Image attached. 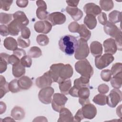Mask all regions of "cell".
I'll list each match as a JSON object with an SVG mask.
<instances>
[{"mask_svg":"<svg viewBox=\"0 0 122 122\" xmlns=\"http://www.w3.org/2000/svg\"><path fill=\"white\" fill-rule=\"evenodd\" d=\"M49 72L53 81L60 83L71 78L73 73V70L70 64L59 63L51 65Z\"/></svg>","mask_w":122,"mask_h":122,"instance_id":"cell-1","label":"cell"},{"mask_svg":"<svg viewBox=\"0 0 122 122\" xmlns=\"http://www.w3.org/2000/svg\"><path fill=\"white\" fill-rule=\"evenodd\" d=\"M78 40L76 38L70 35H65L61 38L59 41L60 49L66 55H73L77 48Z\"/></svg>","mask_w":122,"mask_h":122,"instance_id":"cell-2","label":"cell"},{"mask_svg":"<svg viewBox=\"0 0 122 122\" xmlns=\"http://www.w3.org/2000/svg\"><path fill=\"white\" fill-rule=\"evenodd\" d=\"M76 71L81 76L90 79L93 74V69L90 63L87 59L80 60L75 64Z\"/></svg>","mask_w":122,"mask_h":122,"instance_id":"cell-3","label":"cell"},{"mask_svg":"<svg viewBox=\"0 0 122 122\" xmlns=\"http://www.w3.org/2000/svg\"><path fill=\"white\" fill-rule=\"evenodd\" d=\"M90 50L86 41L83 39L78 40V45L75 51L74 57L76 60L85 59L89 54Z\"/></svg>","mask_w":122,"mask_h":122,"instance_id":"cell-4","label":"cell"},{"mask_svg":"<svg viewBox=\"0 0 122 122\" xmlns=\"http://www.w3.org/2000/svg\"><path fill=\"white\" fill-rule=\"evenodd\" d=\"M68 98L63 94L56 93L53 96L51 101V106L54 111L60 112V110L64 107Z\"/></svg>","mask_w":122,"mask_h":122,"instance_id":"cell-5","label":"cell"},{"mask_svg":"<svg viewBox=\"0 0 122 122\" xmlns=\"http://www.w3.org/2000/svg\"><path fill=\"white\" fill-rule=\"evenodd\" d=\"M114 60V58L112 54L105 53L103 55L95 57V65L97 69L101 70L108 66Z\"/></svg>","mask_w":122,"mask_h":122,"instance_id":"cell-6","label":"cell"},{"mask_svg":"<svg viewBox=\"0 0 122 122\" xmlns=\"http://www.w3.org/2000/svg\"><path fill=\"white\" fill-rule=\"evenodd\" d=\"M122 101V92L117 89H113L106 98V103L111 107L114 108Z\"/></svg>","mask_w":122,"mask_h":122,"instance_id":"cell-7","label":"cell"},{"mask_svg":"<svg viewBox=\"0 0 122 122\" xmlns=\"http://www.w3.org/2000/svg\"><path fill=\"white\" fill-rule=\"evenodd\" d=\"M54 92L53 88L51 86L42 88L38 94L39 100L43 104H50L51 102L52 96Z\"/></svg>","mask_w":122,"mask_h":122,"instance_id":"cell-8","label":"cell"},{"mask_svg":"<svg viewBox=\"0 0 122 122\" xmlns=\"http://www.w3.org/2000/svg\"><path fill=\"white\" fill-rule=\"evenodd\" d=\"M104 32L112 38L116 39L118 37L122 36V33L116 25L114 24L109 21H107L104 27Z\"/></svg>","mask_w":122,"mask_h":122,"instance_id":"cell-9","label":"cell"},{"mask_svg":"<svg viewBox=\"0 0 122 122\" xmlns=\"http://www.w3.org/2000/svg\"><path fill=\"white\" fill-rule=\"evenodd\" d=\"M48 20L52 26L63 24L66 20V16L61 12H54L48 15Z\"/></svg>","mask_w":122,"mask_h":122,"instance_id":"cell-10","label":"cell"},{"mask_svg":"<svg viewBox=\"0 0 122 122\" xmlns=\"http://www.w3.org/2000/svg\"><path fill=\"white\" fill-rule=\"evenodd\" d=\"M53 80L48 71L45 72L42 76L37 78L35 81V84L38 88L42 89L50 86Z\"/></svg>","mask_w":122,"mask_h":122,"instance_id":"cell-11","label":"cell"},{"mask_svg":"<svg viewBox=\"0 0 122 122\" xmlns=\"http://www.w3.org/2000/svg\"><path fill=\"white\" fill-rule=\"evenodd\" d=\"M81 110L83 117L85 119H92L95 117L97 114V109L96 107L90 103L82 106Z\"/></svg>","mask_w":122,"mask_h":122,"instance_id":"cell-12","label":"cell"},{"mask_svg":"<svg viewBox=\"0 0 122 122\" xmlns=\"http://www.w3.org/2000/svg\"><path fill=\"white\" fill-rule=\"evenodd\" d=\"M34 29L37 32L47 34L51 30L52 25L47 20H40L34 24Z\"/></svg>","mask_w":122,"mask_h":122,"instance_id":"cell-13","label":"cell"},{"mask_svg":"<svg viewBox=\"0 0 122 122\" xmlns=\"http://www.w3.org/2000/svg\"><path fill=\"white\" fill-rule=\"evenodd\" d=\"M36 4L38 8L36 10L37 17L41 20H44L48 18V12L46 10L47 5L44 0H39L36 1Z\"/></svg>","mask_w":122,"mask_h":122,"instance_id":"cell-14","label":"cell"},{"mask_svg":"<svg viewBox=\"0 0 122 122\" xmlns=\"http://www.w3.org/2000/svg\"><path fill=\"white\" fill-rule=\"evenodd\" d=\"M90 94V90L87 87H82L79 89L78 92V97H79V102L81 106H83L87 103H90L89 99Z\"/></svg>","mask_w":122,"mask_h":122,"instance_id":"cell-15","label":"cell"},{"mask_svg":"<svg viewBox=\"0 0 122 122\" xmlns=\"http://www.w3.org/2000/svg\"><path fill=\"white\" fill-rule=\"evenodd\" d=\"M103 45L105 53L113 55L116 53L117 48L114 39L109 38L105 40L103 42Z\"/></svg>","mask_w":122,"mask_h":122,"instance_id":"cell-16","label":"cell"},{"mask_svg":"<svg viewBox=\"0 0 122 122\" xmlns=\"http://www.w3.org/2000/svg\"><path fill=\"white\" fill-rule=\"evenodd\" d=\"M83 10L86 14L92 15L96 17L102 12L101 8L94 3H86L83 7Z\"/></svg>","mask_w":122,"mask_h":122,"instance_id":"cell-17","label":"cell"},{"mask_svg":"<svg viewBox=\"0 0 122 122\" xmlns=\"http://www.w3.org/2000/svg\"><path fill=\"white\" fill-rule=\"evenodd\" d=\"M13 20H14L20 26L23 28L28 25L29 20L25 13L21 11H17L13 14Z\"/></svg>","mask_w":122,"mask_h":122,"instance_id":"cell-18","label":"cell"},{"mask_svg":"<svg viewBox=\"0 0 122 122\" xmlns=\"http://www.w3.org/2000/svg\"><path fill=\"white\" fill-rule=\"evenodd\" d=\"M59 118L58 120L59 122H73L74 117L71 112L66 108H62L60 111Z\"/></svg>","mask_w":122,"mask_h":122,"instance_id":"cell-19","label":"cell"},{"mask_svg":"<svg viewBox=\"0 0 122 122\" xmlns=\"http://www.w3.org/2000/svg\"><path fill=\"white\" fill-rule=\"evenodd\" d=\"M65 10L75 21L79 20L83 16L82 11L77 7H71L68 6L66 8Z\"/></svg>","mask_w":122,"mask_h":122,"instance_id":"cell-20","label":"cell"},{"mask_svg":"<svg viewBox=\"0 0 122 122\" xmlns=\"http://www.w3.org/2000/svg\"><path fill=\"white\" fill-rule=\"evenodd\" d=\"M92 54L94 57L101 56L102 53V45L98 41H92L90 46Z\"/></svg>","mask_w":122,"mask_h":122,"instance_id":"cell-21","label":"cell"},{"mask_svg":"<svg viewBox=\"0 0 122 122\" xmlns=\"http://www.w3.org/2000/svg\"><path fill=\"white\" fill-rule=\"evenodd\" d=\"M25 112L23 108L20 106H15L11 111L10 115L15 120H21L25 117Z\"/></svg>","mask_w":122,"mask_h":122,"instance_id":"cell-22","label":"cell"},{"mask_svg":"<svg viewBox=\"0 0 122 122\" xmlns=\"http://www.w3.org/2000/svg\"><path fill=\"white\" fill-rule=\"evenodd\" d=\"M18 42L16 40L11 37L6 38L3 41L4 47L9 50L14 51L18 49Z\"/></svg>","mask_w":122,"mask_h":122,"instance_id":"cell-23","label":"cell"},{"mask_svg":"<svg viewBox=\"0 0 122 122\" xmlns=\"http://www.w3.org/2000/svg\"><path fill=\"white\" fill-rule=\"evenodd\" d=\"M33 82L30 78L27 76H23L18 80V84L21 90H28L32 85Z\"/></svg>","mask_w":122,"mask_h":122,"instance_id":"cell-24","label":"cell"},{"mask_svg":"<svg viewBox=\"0 0 122 122\" xmlns=\"http://www.w3.org/2000/svg\"><path fill=\"white\" fill-rule=\"evenodd\" d=\"M9 33L12 36H17L22 28L14 20H12L8 25Z\"/></svg>","mask_w":122,"mask_h":122,"instance_id":"cell-25","label":"cell"},{"mask_svg":"<svg viewBox=\"0 0 122 122\" xmlns=\"http://www.w3.org/2000/svg\"><path fill=\"white\" fill-rule=\"evenodd\" d=\"M25 67L21 65L20 62L12 65V74L16 78L23 76L25 74Z\"/></svg>","mask_w":122,"mask_h":122,"instance_id":"cell-26","label":"cell"},{"mask_svg":"<svg viewBox=\"0 0 122 122\" xmlns=\"http://www.w3.org/2000/svg\"><path fill=\"white\" fill-rule=\"evenodd\" d=\"M83 22L90 30L94 29L97 25V20L96 17L92 15L87 14L84 19Z\"/></svg>","mask_w":122,"mask_h":122,"instance_id":"cell-27","label":"cell"},{"mask_svg":"<svg viewBox=\"0 0 122 122\" xmlns=\"http://www.w3.org/2000/svg\"><path fill=\"white\" fill-rule=\"evenodd\" d=\"M90 79L81 76V77L76 79L74 81V86L78 90L82 87L90 86Z\"/></svg>","mask_w":122,"mask_h":122,"instance_id":"cell-28","label":"cell"},{"mask_svg":"<svg viewBox=\"0 0 122 122\" xmlns=\"http://www.w3.org/2000/svg\"><path fill=\"white\" fill-rule=\"evenodd\" d=\"M59 83V89L61 92L64 94H68L71 87V80L67 79L64 80Z\"/></svg>","mask_w":122,"mask_h":122,"instance_id":"cell-29","label":"cell"},{"mask_svg":"<svg viewBox=\"0 0 122 122\" xmlns=\"http://www.w3.org/2000/svg\"><path fill=\"white\" fill-rule=\"evenodd\" d=\"M78 33L79 34V36L81 39L86 41L89 40L91 36V32L87 29L86 26L83 24L80 25Z\"/></svg>","mask_w":122,"mask_h":122,"instance_id":"cell-30","label":"cell"},{"mask_svg":"<svg viewBox=\"0 0 122 122\" xmlns=\"http://www.w3.org/2000/svg\"><path fill=\"white\" fill-rule=\"evenodd\" d=\"M9 83L6 81L4 77L0 76V98H2L6 93L9 92Z\"/></svg>","mask_w":122,"mask_h":122,"instance_id":"cell-31","label":"cell"},{"mask_svg":"<svg viewBox=\"0 0 122 122\" xmlns=\"http://www.w3.org/2000/svg\"><path fill=\"white\" fill-rule=\"evenodd\" d=\"M108 18L110 22L115 24L121 21L122 19V13L120 11L114 10L109 14Z\"/></svg>","mask_w":122,"mask_h":122,"instance_id":"cell-32","label":"cell"},{"mask_svg":"<svg viewBox=\"0 0 122 122\" xmlns=\"http://www.w3.org/2000/svg\"><path fill=\"white\" fill-rule=\"evenodd\" d=\"M10 55L6 53H0V73H2L7 68V65L8 63V58Z\"/></svg>","mask_w":122,"mask_h":122,"instance_id":"cell-33","label":"cell"},{"mask_svg":"<svg viewBox=\"0 0 122 122\" xmlns=\"http://www.w3.org/2000/svg\"><path fill=\"white\" fill-rule=\"evenodd\" d=\"M111 84L114 89L121 88L122 84V73L113 76L111 79Z\"/></svg>","mask_w":122,"mask_h":122,"instance_id":"cell-34","label":"cell"},{"mask_svg":"<svg viewBox=\"0 0 122 122\" xmlns=\"http://www.w3.org/2000/svg\"><path fill=\"white\" fill-rule=\"evenodd\" d=\"M28 55L33 58H37L42 55V51L40 48L37 46L31 47L28 52Z\"/></svg>","mask_w":122,"mask_h":122,"instance_id":"cell-35","label":"cell"},{"mask_svg":"<svg viewBox=\"0 0 122 122\" xmlns=\"http://www.w3.org/2000/svg\"><path fill=\"white\" fill-rule=\"evenodd\" d=\"M100 5L101 9L107 11L112 10L114 6L113 1L109 0H100Z\"/></svg>","mask_w":122,"mask_h":122,"instance_id":"cell-36","label":"cell"},{"mask_svg":"<svg viewBox=\"0 0 122 122\" xmlns=\"http://www.w3.org/2000/svg\"><path fill=\"white\" fill-rule=\"evenodd\" d=\"M107 96L103 94H98L92 99V101L96 104L103 106L106 104Z\"/></svg>","mask_w":122,"mask_h":122,"instance_id":"cell-37","label":"cell"},{"mask_svg":"<svg viewBox=\"0 0 122 122\" xmlns=\"http://www.w3.org/2000/svg\"><path fill=\"white\" fill-rule=\"evenodd\" d=\"M8 87L9 91L12 93H17L21 90L18 84V80L17 79H13L10 81L9 83Z\"/></svg>","mask_w":122,"mask_h":122,"instance_id":"cell-38","label":"cell"},{"mask_svg":"<svg viewBox=\"0 0 122 122\" xmlns=\"http://www.w3.org/2000/svg\"><path fill=\"white\" fill-rule=\"evenodd\" d=\"M13 14L1 12L0 13V22L1 24H7L10 23L12 20Z\"/></svg>","mask_w":122,"mask_h":122,"instance_id":"cell-39","label":"cell"},{"mask_svg":"<svg viewBox=\"0 0 122 122\" xmlns=\"http://www.w3.org/2000/svg\"><path fill=\"white\" fill-rule=\"evenodd\" d=\"M36 41L40 45L44 46L48 44L49 42V39L46 35L39 34L37 36Z\"/></svg>","mask_w":122,"mask_h":122,"instance_id":"cell-40","label":"cell"},{"mask_svg":"<svg viewBox=\"0 0 122 122\" xmlns=\"http://www.w3.org/2000/svg\"><path fill=\"white\" fill-rule=\"evenodd\" d=\"M111 71L113 76L120 73H122V63L121 62H117L113 64L112 67Z\"/></svg>","mask_w":122,"mask_h":122,"instance_id":"cell-41","label":"cell"},{"mask_svg":"<svg viewBox=\"0 0 122 122\" xmlns=\"http://www.w3.org/2000/svg\"><path fill=\"white\" fill-rule=\"evenodd\" d=\"M20 62L24 67L29 68L31 66V58L29 55H25L20 59Z\"/></svg>","mask_w":122,"mask_h":122,"instance_id":"cell-42","label":"cell"},{"mask_svg":"<svg viewBox=\"0 0 122 122\" xmlns=\"http://www.w3.org/2000/svg\"><path fill=\"white\" fill-rule=\"evenodd\" d=\"M112 72L111 70L105 69L101 71V77L102 80L108 82L110 81L112 78Z\"/></svg>","mask_w":122,"mask_h":122,"instance_id":"cell-43","label":"cell"},{"mask_svg":"<svg viewBox=\"0 0 122 122\" xmlns=\"http://www.w3.org/2000/svg\"><path fill=\"white\" fill-rule=\"evenodd\" d=\"M18 44L19 46L23 48L28 47L30 45V40L29 39H24L21 36H20L17 39Z\"/></svg>","mask_w":122,"mask_h":122,"instance_id":"cell-44","label":"cell"},{"mask_svg":"<svg viewBox=\"0 0 122 122\" xmlns=\"http://www.w3.org/2000/svg\"><path fill=\"white\" fill-rule=\"evenodd\" d=\"M13 2V0H0V8L4 10L8 11L9 10L11 5Z\"/></svg>","mask_w":122,"mask_h":122,"instance_id":"cell-45","label":"cell"},{"mask_svg":"<svg viewBox=\"0 0 122 122\" xmlns=\"http://www.w3.org/2000/svg\"><path fill=\"white\" fill-rule=\"evenodd\" d=\"M80 25L76 21H72L68 25L69 30L73 33L78 32Z\"/></svg>","mask_w":122,"mask_h":122,"instance_id":"cell-46","label":"cell"},{"mask_svg":"<svg viewBox=\"0 0 122 122\" xmlns=\"http://www.w3.org/2000/svg\"><path fill=\"white\" fill-rule=\"evenodd\" d=\"M30 33V30L27 27H23L21 30V37L24 39H29Z\"/></svg>","mask_w":122,"mask_h":122,"instance_id":"cell-47","label":"cell"},{"mask_svg":"<svg viewBox=\"0 0 122 122\" xmlns=\"http://www.w3.org/2000/svg\"><path fill=\"white\" fill-rule=\"evenodd\" d=\"M20 62V59L19 58L14 54L10 55L8 58V63L9 64H11L12 65L16 64Z\"/></svg>","mask_w":122,"mask_h":122,"instance_id":"cell-48","label":"cell"},{"mask_svg":"<svg viewBox=\"0 0 122 122\" xmlns=\"http://www.w3.org/2000/svg\"><path fill=\"white\" fill-rule=\"evenodd\" d=\"M98 20L99 22L102 25H105L107 22V17L105 13L101 12L98 16Z\"/></svg>","mask_w":122,"mask_h":122,"instance_id":"cell-49","label":"cell"},{"mask_svg":"<svg viewBox=\"0 0 122 122\" xmlns=\"http://www.w3.org/2000/svg\"><path fill=\"white\" fill-rule=\"evenodd\" d=\"M98 91L101 94H106L109 91V86L104 83L101 84L98 87Z\"/></svg>","mask_w":122,"mask_h":122,"instance_id":"cell-50","label":"cell"},{"mask_svg":"<svg viewBox=\"0 0 122 122\" xmlns=\"http://www.w3.org/2000/svg\"><path fill=\"white\" fill-rule=\"evenodd\" d=\"M0 35L2 36H7L10 34L8 27L6 25H0Z\"/></svg>","mask_w":122,"mask_h":122,"instance_id":"cell-51","label":"cell"},{"mask_svg":"<svg viewBox=\"0 0 122 122\" xmlns=\"http://www.w3.org/2000/svg\"><path fill=\"white\" fill-rule=\"evenodd\" d=\"M13 54H14L16 56H17L19 58L21 59L22 57H23V56L26 55V52L24 50H23L22 49H20V48H18L15 51H13Z\"/></svg>","mask_w":122,"mask_h":122,"instance_id":"cell-52","label":"cell"},{"mask_svg":"<svg viewBox=\"0 0 122 122\" xmlns=\"http://www.w3.org/2000/svg\"><path fill=\"white\" fill-rule=\"evenodd\" d=\"M83 118H84L82 114L81 109H80L78 110V111L76 113V114L74 117L73 121L79 122H81Z\"/></svg>","mask_w":122,"mask_h":122,"instance_id":"cell-53","label":"cell"},{"mask_svg":"<svg viewBox=\"0 0 122 122\" xmlns=\"http://www.w3.org/2000/svg\"><path fill=\"white\" fill-rule=\"evenodd\" d=\"M17 5L20 8H25L28 4V0H17L16 1Z\"/></svg>","mask_w":122,"mask_h":122,"instance_id":"cell-54","label":"cell"},{"mask_svg":"<svg viewBox=\"0 0 122 122\" xmlns=\"http://www.w3.org/2000/svg\"><path fill=\"white\" fill-rule=\"evenodd\" d=\"M78 89L75 88L74 86L72 87H71L70 89L69 93L72 97H78Z\"/></svg>","mask_w":122,"mask_h":122,"instance_id":"cell-55","label":"cell"},{"mask_svg":"<svg viewBox=\"0 0 122 122\" xmlns=\"http://www.w3.org/2000/svg\"><path fill=\"white\" fill-rule=\"evenodd\" d=\"M115 41L117 46V49L119 51H122V36L118 37V38L115 39Z\"/></svg>","mask_w":122,"mask_h":122,"instance_id":"cell-56","label":"cell"},{"mask_svg":"<svg viewBox=\"0 0 122 122\" xmlns=\"http://www.w3.org/2000/svg\"><path fill=\"white\" fill-rule=\"evenodd\" d=\"M79 0H66V2L67 3L68 6L71 7H77L78 6Z\"/></svg>","mask_w":122,"mask_h":122,"instance_id":"cell-57","label":"cell"},{"mask_svg":"<svg viewBox=\"0 0 122 122\" xmlns=\"http://www.w3.org/2000/svg\"><path fill=\"white\" fill-rule=\"evenodd\" d=\"M6 110V105L5 103L2 102H0V114H1L5 112Z\"/></svg>","mask_w":122,"mask_h":122,"instance_id":"cell-58","label":"cell"},{"mask_svg":"<svg viewBox=\"0 0 122 122\" xmlns=\"http://www.w3.org/2000/svg\"><path fill=\"white\" fill-rule=\"evenodd\" d=\"M122 105L121 104L119 107H117L116 109V113L118 116H119L120 118L122 117Z\"/></svg>","mask_w":122,"mask_h":122,"instance_id":"cell-59","label":"cell"},{"mask_svg":"<svg viewBox=\"0 0 122 122\" xmlns=\"http://www.w3.org/2000/svg\"><path fill=\"white\" fill-rule=\"evenodd\" d=\"M41 117H42V116H39V117H36V118H35V119H34L33 120V122H34V121H36V122H37V121H47V120L46 119V117H44L43 118H42V119H41Z\"/></svg>","mask_w":122,"mask_h":122,"instance_id":"cell-60","label":"cell"},{"mask_svg":"<svg viewBox=\"0 0 122 122\" xmlns=\"http://www.w3.org/2000/svg\"><path fill=\"white\" fill-rule=\"evenodd\" d=\"M3 121H6V122H11V121H15V120L13 118H11L10 117H7L4 118V119L3 120Z\"/></svg>","mask_w":122,"mask_h":122,"instance_id":"cell-61","label":"cell"}]
</instances>
